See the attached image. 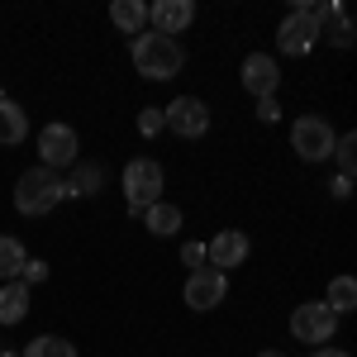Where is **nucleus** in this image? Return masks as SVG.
<instances>
[{
	"label": "nucleus",
	"instance_id": "nucleus-2",
	"mask_svg": "<svg viewBox=\"0 0 357 357\" xmlns=\"http://www.w3.org/2000/svg\"><path fill=\"white\" fill-rule=\"evenodd\" d=\"M57 200H67L62 195V176L48 172V167H29L24 176L15 181V210L29 215V220H38V215H48Z\"/></svg>",
	"mask_w": 357,
	"mask_h": 357
},
{
	"label": "nucleus",
	"instance_id": "nucleus-3",
	"mask_svg": "<svg viewBox=\"0 0 357 357\" xmlns=\"http://www.w3.org/2000/svg\"><path fill=\"white\" fill-rule=\"evenodd\" d=\"M333 143H338V134H333V124L324 114H301L291 124V148H296L301 162H324V158H333Z\"/></svg>",
	"mask_w": 357,
	"mask_h": 357
},
{
	"label": "nucleus",
	"instance_id": "nucleus-28",
	"mask_svg": "<svg viewBox=\"0 0 357 357\" xmlns=\"http://www.w3.org/2000/svg\"><path fill=\"white\" fill-rule=\"evenodd\" d=\"M310 357H348V353H343V348H314Z\"/></svg>",
	"mask_w": 357,
	"mask_h": 357
},
{
	"label": "nucleus",
	"instance_id": "nucleus-27",
	"mask_svg": "<svg viewBox=\"0 0 357 357\" xmlns=\"http://www.w3.org/2000/svg\"><path fill=\"white\" fill-rule=\"evenodd\" d=\"M329 195L333 200H348V195H353V176H338V181L329 186Z\"/></svg>",
	"mask_w": 357,
	"mask_h": 357
},
{
	"label": "nucleus",
	"instance_id": "nucleus-25",
	"mask_svg": "<svg viewBox=\"0 0 357 357\" xmlns=\"http://www.w3.org/2000/svg\"><path fill=\"white\" fill-rule=\"evenodd\" d=\"M181 257H186L191 272H200V267H205V243H186V248H181Z\"/></svg>",
	"mask_w": 357,
	"mask_h": 357
},
{
	"label": "nucleus",
	"instance_id": "nucleus-20",
	"mask_svg": "<svg viewBox=\"0 0 357 357\" xmlns=\"http://www.w3.org/2000/svg\"><path fill=\"white\" fill-rule=\"evenodd\" d=\"M324 305H329L338 319H343V314H353V310H357V281H353V276H333Z\"/></svg>",
	"mask_w": 357,
	"mask_h": 357
},
{
	"label": "nucleus",
	"instance_id": "nucleus-13",
	"mask_svg": "<svg viewBox=\"0 0 357 357\" xmlns=\"http://www.w3.org/2000/svg\"><path fill=\"white\" fill-rule=\"evenodd\" d=\"M67 172H72V176L62 181V195H67V200H82V195L105 191V167L100 162H72Z\"/></svg>",
	"mask_w": 357,
	"mask_h": 357
},
{
	"label": "nucleus",
	"instance_id": "nucleus-24",
	"mask_svg": "<svg viewBox=\"0 0 357 357\" xmlns=\"http://www.w3.org/2000/svg\"><path fill=\"white\" fill-rule=\"evenodd\" d=\"M20 281H24V286H38V281H48V262H43V257H29L24 272H20Z\"/></svg>",
	"mask_w": 357,
	"mask_h": 357
},
{
	"label": "nucleus",
	"instance_id": "nucleus-4",
	"mask_svg": "<svg viewBox=\"0 0 357 357\" xmlns=\"http://www.w3.org/2000/svg\"><path fill=\"white\" fill-rule=\"evenodd\" d=\"M119 181H124V195H129V215L162 200V162H153V158H134Z\"/></svg>",
	"mask_w": 357,
	"mask_h": 357
},
{
	"label": "nucleus",
	"instance_id": "nucleus-26",
	"mask_svg": "<svg viewBox=\"0 0 357 357\" xmlns=\"http://www.w3.org/2000/svg\"><path fill=\"white\" fill-rule=\"evenodd\" d=\"M257 119H262V124H276V119H281V105H276V96L257 100Z\"/></svg>",
	"mask_w": 357,
	"mask_h": 357
},
{
	"label": "nucleus",
	"instance_id": "nucleus-7",
	"mask_svg": "<svg viewBox=\"0 0 357 357\" xmlns=\"http://www.w3.org/2000/svg\"><path fill=\"white\" fill-rule=\"evenodd\" d=\"M162 119H167V129H172L176 138H205L215 114H210V105H205L200 96H176V100L162 110Z\"/></svg>",
	"mask_w": 357,
	"mask_h": 357
},
{
	"label": "nucleus",
	"instance_id": "nucleus-10",
	"mask_svg": "<svg viewBox=\"0 0 357 357\" xmlns=\"http://www.w3.org/2000/svg\"><path fill=\"white\" fill-rule=\"evenodd\" d=\"M314 43H319V24H314L310 15H301V10H291V15L281 20V29H276V48L286 57H310Z\"/></svg>",
	"mask_w": 357,
	"mask_h": 357
},
{
	"label": "nucleus",
	"instance_id": "nucleus-19",
	"mask_svg": "<svg viewBox=\"0 0 357 357\" xmlns=\"http://www.w3.org/2000/svg\"><path fill=\"white\" fill-rule=\"evenodd\" d=\"M29 252L20 238H10V234H0V281H20V272H24Z\"/></svg>",
	"mask_w": 357,
	"mask_h": 357
},
{
	"label": "nucleus",
	"instance_id": "nucleus-6",
	"mask_svg": "<svg viewBox=\"0 0 357 357\" xmlns=\"http://www.w3.org/2000/svg\"><path fill=\"white\" fill-rule=\"evenodd\" d=\"M224 296H229V276L215 272V267H200V272H191V276H186V286H181V301H186V310H195V314L220 310Z\"/></svg>",
	"mask_w": 357,
	"mask_h": 357
},
{
	"label": "nucleus",
	"instance_id": "nucleus-21",
	"mask_svg": "<svg viewBox=\"0 0 357 357\" xmlns=\"http://www.w3.org/2000/svg\"><path fill=\"white\" fill-rule=\"evenodd\" d=\"M20 357H77V343L72 338H57V333H38Z\"/></svg>",
	"mask_w": 357,
	"mask_h": 357
},
{
	"label": "nucleus",
	"instance_id": "nucleus-9",
	"mask_svg": "<svg viewBox=\"0 0 357 357\" xmlns=\"http://www.w3.org/2000/svg\"><path fill=\"white\" fill-rule=\"evenodd\" d=\"M252 243H248L243 229H220L210 243H205V267H215V272H234V267H243Z\"/></svg>",
	"mask_w": 357,
	"mask_h": 357
},
{
	"label": "nucleus",
	"instance_id": "nucleus-15",
	"mask_svg": "<svg viewBox=\"0 0 357 357\" xmlns=\"http://www.w3.org/2000/svg\"><path fill=\"white\" fill-rule=\"evenodd\" d=\"M29 134V114L24 105H15L10 96H0V148H15V143H24Z\"/></svg>",
	"mask_w": 357,
	"mask_h": 357
},
{
	"label": "nucleus",
	"instance_id": "nucleus-14",
	"mask_svg": "<svg viewBox=\"0 0 357 357\" xmlns=\"http://www.w3.org/2000/svg\"><path fill=\"white\" fill-rule=\"evenodd\" d=\"M181 205H172V200H158V205H148L143 210V224H148V234L153 238H172V234H181Z\"/></svg>",
	"mask_w": 357,
	"mask_h": 357
},
{
	"label": "nucleus",
	"instance_id": "nucleus-11",
	"mask_svg": "<svg viewBox=\"0 0 357 357\" xmlns=\"http://www.w3.org/2000/svg\"><path fill=\"white\" fill-rule=\"evenodd\" d=\"M191 24H195V0H153L148 5V29L153 33L176 38V33H186Z\"/></svg>",
	"mask_w": 357,
	"mask_h": 357
},
{
	"label": "nucleus",
	"instance_id": "nucleus-17",
	"mask_svg": "<svg viewBox=\"0 0 357 357\" xmlns=\"http://www.w3.org/2000/svg\"><path fill=\"white\" fill-rule=\"evenodd\" d=\"M29 314V286L24 281H5L0 286V324L10 329V324H20Z\"/></svg>",
	"mask_w": 357,
	"mask_h": 357
},
{
	"label": "nucleus",
	"instance_id": "nucleus-12",
	"mask_svg": "<svg viewBox=\"0 0 357 357\" xmlns=\"http://www.w3.org/2000/svg\"><path fill=\"white\" fill-rule=\"evenodd\" d=\"M243 86H248V96H257V100L276 96V86H281V67H276V57L248 53L243 57Z\"/></svg>",
	"mask_w": 357,
	"mask_h": 357
},
{
	"label": "nucleus",
	"instance_id": "nucleus-18",
	"mask_svg": "<svg viewBox=\"0 0 357 357\" xmlns=\"http://www.w3.org/2000/svg\"><path fill=\"white\" fill-rule=\"evenodd\" d=\"M110 24L138 38V33L148 29V5H143V0H114L110 5Z\"/></svg>",
	"mask_w": 357,
	"mask_h": 357
},
{
	"label": "nucleus",
	"instance_id": "nucleus-29",
	"mask_svg": "<svg viewBox=\"0 0 357 357\" xmlns=\"http://www.w3.org/2000/svg\"><path fill=\"white\" fill-rule=\"evenodd\" d=\"M257 357H286V353H276V348H267V353H257Z\"/></svg>",
	"mask_w": 357,
	"mask_h": 357
},
{
	"label": "nucleus",
	"instance_id": "nucleus-23",
	"mask_svg": "<svg viewBox=\"0 0 357 357\" xmlns=\"http://www.w3.org/2000/svg\"><path fill=\"white\" fill-rule=\"evenodd\" d=\"M162 129H167V119H162L158 105H143V110H138V134H143V138H158Z\"/></svg>",
	"mask_w": 357,
	"mask_h": 357
},
{
	"label": "nucleus",
	"instance_id": "nucleus-22",
	"mask_svg": "<svg viewBox=\"0 0 357 357\" xmlns=\"http://www.w3.org/2000/svg\"><path fill=\"white\" fill-rule=\"evenodd\" d=\"M333 162L343 167V176H353V167H357V138L353 134H343L333 143Z\"/></svg>",
	"mask_w": 357,
	"mask_h": 357
},
{
	"label": "nucleus",
	"instance_id": "nucleus-16",
	"mask_svg": "<svg viewBox=\"0 0 357 357\" xmlns=\"http://www.w3.org/2000/svg\"><path fill=\"white\" fill-rule=\"evenodd\" d=\"M329 33L333 48H353V20H348V10L333 0V5H324V20H319V38Z\"/></svg>",
	"mask_w": 357,
	"mask_h": 357
},
{
	"label": "nucleus",
	"instance_id": "nucleus-30",
	"mask_svg": "<svg viewBox=\"0 0 357 357\" xmlns=\"http://www.w3.org/2000/svg\"><path fill=\"white\" fill-rule=\"evenodd\" d=\"M0 357H20V353H0Z\"/></svg>",
	"mask_w": 357,
	"mask_h": 357
},
{
	"label": "nucleus",
	"instance_id": "nucleus-5",
	"mask_svg": "<svg viewBox=\"0 0 357 357\" xmlns=\"http://www.w3.org/2000/svg\"><path fill=\"white\" fill-rule=\"evenodd\" d=\"M38 158H43L48 172L82 162V138H77V129H72V124H62V119L43 124V134H38Z\"/></svg>",
	"mask_w": 357,
	"mask_h": 357
},
{
	"label": "nucleus",
	"instance_id": "nucleus-8",
	"mask_svg": "<svg viewBox=\"0 0 357 357\" xmlns=\"http://www.w3.org/2000/svg\"><path fill=\"white\" fill-rule=\"evenodd\" d=\"M291 333L301 343H329L333 333H338V314L324 301H305L291 310Z\"/></svg>",
	"mask_w": 357,
	"mask_h": 357
},
{
	"label": "nucleus",
	"instance_id": "nucleus-1",
	"mask_svg": "<svg viewBox=\"0 0 357 357\" xmlns=\"http://www.w3.org/2000/svg\"><path fill=\"white\" fill-rule=\"evenodd\" d=\"M129 57H134L138 77H148V82H172L186 67V48L176 38H167V33H153V29H143L129 43Z\"/></svg>",
	"mask_w": 357,
	"mask_h": 357
}]
</instances>
